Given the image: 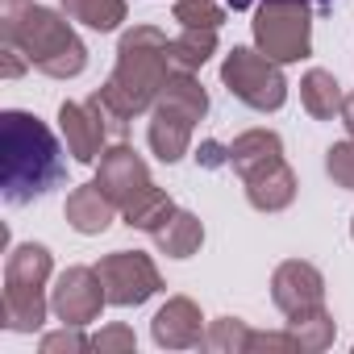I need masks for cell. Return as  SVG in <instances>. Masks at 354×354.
<instances>
[{
	"instance_id": "6da1fadb",
	"label": "cell",
	"mask_w": 354,
	"mask_h": 354,
	"mask_svg": "<svg viewBox=\"0 0 354 354\" xmlns=\"http://www.w3.org/2000/svg\"><path fill=\"white\" fill-rule=\"evenodd\" d=\"M175 63H171V38L154 26H133L121 34L117 42V67L109 75V84L100 92L88 96V104L100 113L109 142H125L129 138V121L146 109H154L162 84L171 80Z\"/></svg>"
},
{
	"instance_id": "7a4b0ae2",
	"label": "cell",
	"mask_w": 354,
	"mask_h": 354,
	"mask_svg": "<svg viewBox=\"0 0 354 354\" xmlns=\"http://www.w3.org/2000/svg\"><path fill=\"white\" fill-rule=\"evenodd\" d=\"M67 162L55 133L21 109L0 113V192L5 205H34L63 184Z\"/></svg>"
},
{
	"instance_id": "3957f363",
	"label": "cell",
	"mask_w": 354,
	"mask_h": 354,
	"mask_svg": "<svg viewBox=\"0 0 354 354\" xmlns=\"http://www.w3.org/2000/svg\"><path fill=\"white\" fill-rule=\"evenodd\" d=\"M0 34H5V42L21 46L30 67H38L50 80H75L88 67V46L80 42L71 21L46 5L13 0L0 17Z\"/></svg>"
},
{
	"instance_id": "277c9868",
	"label": "cell",
	"mask_w": 354,
	"mask_h": 354,
	"mask_svg": "<svg viewBox=\"0 0 354 354\" xmlns=\"http://www.w3.org/2000/svg\"><path fill=\"white\" fill-rule=\"evenodd\" d=\"M205 113H209V92L201 88V80L192 71H171V80L162 84V92L150 109V129H146L150 150L162 162H180L188 154L192 129Z\"/></svg>"
},
{
	"instance_id": "5b68a950",
	"label": "cell",
	"mask_w": 354,
	"mask_h": 354,
	"mask_svg": "<svg viewBox=\"0 0 354 354\" xmlns=\"http://www.w3.org/2000/svg\"><path fill=\"white\" fill-rule=\"evenodd\" d=\"M250 30H254L259 50L275 63H300L313 50L308 0H259Z\"/></svg>"
},
{
	"instance_id": "8992f818",
	"label": "cell",
	"mask_w": 354,
	"mask_h": 354,
	"mask_svg": "<svg viewBox=\"0 0 354 354\" xmlns=\"http://www.w3.org/2000/svg\"><path fill=\"white\" fill-rule=\"evenodd\" d=\"M283 63L267 59L263 50H250V46H234L221 63V84L230 88L234 100H242L246 109L254 113H275L283 109L288 100V80L279 71Z\"/></svg>"
},
{
	"instance_id": "52a82bcc",
	"label": "cell",
	"mask_w": 354,
	"mask_h": 354,
	"mask_svg": "<svg viewBox=\"0 0 354 354\" xmlns=\"http://www.w3.org/2000/svg\"><path fill=\"white\" fill-rule=\"evenodd\" d=\"M96 275L104 283L109 304H117V308H138V304H146L162 288L158 267L142 250H113V254H104L96 263Z\"/></svg>"
},
{
	"instance_id": "ba28073f",
	"label": "cell",
	"mask_w": 354,
	"mask_h": 354,
	"mask_svg": "<svg viewBox=\"0 0 354 354\" xmlns=\"http://www.w3.org/2000/svg\"><path fill=\"white\" fill-rule=\"evenodd\" d=\"M109 304L104 296V283L96 275V267H67L59 279H55V292H50V313L63 321V325H92L100 317V308Z\"/></svg>"
},
{
	"instance_id": "9c48e42d",
	"label": "cell",
	"mask_w": 354,
	"mask_h": 354,
	"mask_svg": "<svg viewBox=\"0 0 354 354\" xmlns=\"http://www.w3.org/2000/svg\"><path fill=\"white\" fill-rule=\"evenodd\" d=\"M96 184H100V192L125 213V209L150 188V167H146V158H142L129 142H113V146L100 154Z\"/></svg>"
},
{
	"instance_id": "30bf717a",
	"label": "cell",
	"mask_w": 354,
	"mask_h": 354,
	"mask_svg": "<svg viewBox=\"0 0 354 354\" xmlns=\"http://www.w3.org/2000/svg\"><path fill=\"white\" fill-rule=\"evenodd\" d=\"M271 300L283 317L317 313V308H325V275L304 259H288L271 275Z\"/></svg>"
},
{
	"instance_id": "8fae6325",
	"label": "cell",
	"mask_w": 354,
	"mask_h": 354,
	"mask_svg": "<svg viewBox=\"0 0 354 354\" xmlns=\"http://www.w3.org/2000/svg\"><path fill=\"white\" fill-rule=\"evenodd\" d=\"M59 129L67 138V154L75 162H96L104 154V142H109V129L100 121V113L88 104V100H63L59 109Z\"/></svg>"
},
{
	"instance_id": "7c38bea8",
	"label": "cell",
	"mask_w": 354,
	"mask_h": 354,
	"mask_svg": "<svg viewBox=\"0 0 354 354\" xmlns=\"http://www.w3.org/2000/svg\"><path fill=\"white\" fill-rule=\"evenodd\" d=\"M201 321H205V317H201V308H196L188 296H171V300L154 313L150 333H154V342H158L162 350H192V346L205 342V325H201Z\"/></svg>"
},
{
	"instance_id": "4fadbf2b",
	"label": "cell",
	"mask_w": 354,
	"mask_h": 354,
	"mask_svg": "<svg viewBox=\"0 0 354 354\" xmlns=\"http://www.w3.org/2000/svg\"><path fill=\"white\" fill-rule=\"evenodd\" d=\"M242 184H246V201L259 213H279V209H288L296 201V171L283 158L263 167V171H254V175H246Z\"/></svg>"
},
{
	"instance_id": "5bb4252c",
	"label": "cell",
	"mask_w": 354,
	"mask_h": 354,
	"mask_svg": "<svg viewBox=\"0 0 354 354\" xmlns=\"http://www.w3.org/2000/svg\"><path fill=\"white\" fill-rule=\"evenodd\" d=\"M63 213H67V225H71L75 234H88V238H92V234H104L121 209H117V205L100 192V184L92 180V184L71 188V196H67Z\"/></svg>"
},
{
	"instance_id": "9a60e30c",
	"label": "cell",
	"mask_w": 354,
	"mask_h": 354,
	"mask_svg": "<svg viewBox=\"0 0 354 354\" xmlns=\"http://www.w3.org/2000/svg\"><path fill=\"white\" fill-rule=\"evenodd\" d=\"M50 267H55V259H50L46 246L21 242V246H13L9 259H5V288H13V292H46Z\"/></svg>"
},
{
	"instance_id": "2e32d148",
	"label": "cell",
	"mask_w": 354,
	"mask_h": 354,
	"mask_svg": "<svg viewBox=\"0 0 354 354\" xmlns=\"http://www.w3.org/2000/svg\"><path fill=\"white\" fill-rule=\"evenodd\" d=\"M279 158H283V142H279L275 129H246L230 142V167L242 180L263 171V167H271V162H279Z\"/></svg>"
},
{
	"instance_id": "e0dca14e",
	"label": "cell",
	"mask_w": 354,
	"mask_h": 354,
	"mask_svg": "<svg viewBox=\"0 0 354 354\" xmlns=\"http://www.w3.org/2000/svg\"><path fill=\"white\" fill-rule=\"evenodd\" d=\"M46 313H50L46 292H13V288H5V296H0V325L13 329V333L42 329Z\"/></svg>"
},
{
	"instance_id": "ac0fdd59",
	"label": "cell",
	"mask_w": 354,
	"mask_h": 354,
	"mask_svg": "<svg viewBox=\"0 0 354 354\" xmlns=\"http://www.w3.org/2000/svg\"><path fill=\"white\" fill-rule=\"evenodd\" d=\"M150 238L158 242V250H162L167 259H192V254L201 250V242H205V225H201L196 213L175 209L171 221H167L158 234H150Z\"/></svg>"
},
{
	"instance_id": "d6986e66",
	"label": "cell",
	"mask_w": 354,
	"mask_h": 354,
	"mask_svg": "<svg viewBox=\"0 0 354 354\" xmlns=\"http://www.w3.org/2000/svg\"><path fill=\"white\" fill-rule=\"evenodd\" d=\"M300 100H304V109H308V117H317V121H329V117H337L342 113V88H337V80L329 75V71H321V67H313L304 80H300Z\"/></svg>"
},
{
	"instance_id": "ffe728a7",
	"label": "cell",
	"mask_w": 354,
	"mask_h": 354,
	"mask_svg": "<svg viewBox=\"0 0 354 354\" xmlns=\"http://www.w3.org/2000/svg\"><path fill=\"white\" fill-rule=\"evenodd\" d=\"M213 55H217V30L184 26L180 38H171V63H175V71H201Z\"/></svg>"
},
{
	"instance_id": "44dd1931",
	"label": "cell",
	"mask_w": 354,
	"mask_h": 354,
	"mask_svg": "<svg viewBox=\"0 0 354 354\" xmlns=\"http://www.w3.org/2000/svg\"><path fill=\"white\" fill-rule=\"evenodd\" d=\"M171 213H175V201L162 192V188H146L129 209H125V225L129 230H142V234H158L167 221H171Z\"/></svg>"
},
{
	"instance_id": "7402d4cb",
	"label": "cell",
	"mask_w": 354,
	"mask_h": 354,
	"mask_svg": "<svg viewBox=\"0 0 354 354\" xmlns=\"http://www.w3.org/2000/svg\"><path fill=\"white\" fill-rule=\"evenodd\" d=\"M63 13L88 30L113 34L125 21V0H63Z\"/></svg>"
},
{
	"instance_id": "603a6c76",
	"label": "cell",
	"mask_w": 354,
	"mask_h": 354,
	"mask_svg": "<svg viewBox=\"0 0 354 354\" xmlns=\"http://www.w3.org/2000/svg\"><path fill=\"white\" fill-rule=\"evenodd\" d=\"M201 350H209V354H246V350H250V329H246V321H238V317H217V321H209Z\"/></svg>"
},
{
	"instance_id": "cb8c5ba5",
	"label": "cell",
	"mask_w": 354,
	"mask_h": 354,
	"mask_svg": "<svg viewBox=\"0 0 354 354\" xmlns=\"http://www.w3.org/2000/svg\"><path fill=\"white\" fill-rule=\"evenodd\" d=\"M288 329L300 337V346H304L308 354L329 350V346H333V333H337L329 308H317V313H304V317H288Z\"/></svg>"
},
{
	"instance_id": "d4e9b609",
	"label": "cell",
	"mask_w": 354,
	"mask_h": 354,
	"mask_svg": "<svg viewBox=\"0 0 354 354\" xmlns=\"http://www.w3.org/2000/svg\"><path fill=\"white\" fill-rule=\"evenodd\" d=\"M175 21L196 26V30H217L225 21V9L217 0H175Z\"/></svg>"
},
{
	"instance_id": "484cf974",
	"label": "cell",
	"mask_w": 354,
	"mask_h": 354,
	"mask_svg": "<svg viewBox=\"0 0 354 354\" xmlns=\"http://www.w3.org/2000/svg\"><path fill=\"white\" fill-rule=\"evenodd\" d=\"M325 171H329V180L346 192H354V138L350 142H333L325 150Z\"/></svg>"
},
{
	"instance_id": "4316f807",
	"label": "cell",
	"mask_w": 354,
	"mask_h": 354,
	"mask_svg": "<svg viewBox=\"0 0 354 354\" xmlns=\"http://www.w3.org/2000/svg\"><path fill=\"white\" fill-rule=\"evenodd\" d=\"M42 354H80V350H92V337L80 333V325H63L59 333H46L38 342Z\"/></svg>"
},
{
	"instance_id": "83f0119b",
	"label": "cell",
	"mask_w": 354,
	"mask_h": 354,
	"mask_svg": "<svg viewBox=\"0 0 354 354\" xmlns=\"http://www.w3.org/2000/svg\"><path fill=\"white\" fill-rule=\"evenodd\" d=\"M133 346H138V337H133L129 325H104L92 337V350H100V354H129Z\"/></svg>"
},
{
	"instance_id": "f1b7e54d",
	"label": "cell",
	"mask_w": 354,
	"mask_h": 354,
	"mask_svg": "<svg viewBox=\"0 0 354 354\" xmlns=\"http://www.w3.org/2000/svg\"><path fill=\"white\" fill-rule=\"evenodd\" d=\"M304 354V346H300V337L288 329V333H250V350L246 354Z\"/></svg>"
},
{
	"instance_id": "f546056e",
	"label": "cell",
	"mask_w": 354,
	"mask_h": 354,
	"mask_svg": "<svg viewBox=\"0 0 354 354\" xmlns=\"http://www.w3.org/2000/svg\"><path fill=\"white\" fill-rule=\"evenodd\" d=\"M0 55H5V67H0V71H5V80H17V75H26L30 59H26V50H21V46L5 42V50H0Z\"/></svg>"
},
{
	"instance_id": "4dcf8cb0",
	"label": "cell",
	"mask_w": 354,
	"mask_h": 354,
	"mask_svg": "<svg viewBox=\"0 0 354 354\" xmlns=\"http://www.w3.org/2000/svg\"><path fill=\"white\" fill-rule=\"evenodd\" d=\"M196 158H201V167H221V162H230V146H217V142H205Z\"/></svg>"
},
{
	"instance_id": "1f68e13d",
	"label": "cell",
	"mask_w": 354,
	"mask_h": 354,
	"mask_svg": "<svg viewBox=\"0 0 354 354\" xmlns=\"http://www.w3.org/2000/svg\"><path fill=\"white\" fill-rule=\"evenodd\" d=\"M342 121H346V129H350V138H354V92L342 100Z\"/></svg>"
},
{
	"instance_id": "d6a6232c",
	"label": "cell",
	"mask_w": 354,
	"mask_h": 354,
	"mask_svg": "<svg viewBox=\"0 0 354 354\" xmlns=\"http://www.w3.org/2000/svg\"><path fill=\"white\" fill-rule=\"evenodd\" d=\"M259 0H230V9L238 13V9H254ZM308 5H333V0H308Z\"/></svg>"
},
{
	"instance_id": "836d02e7",
	"label": "cell",
	"mask_w": 354,
	"mask_h": 354,
	"mask_svg": "<svg viewBox=\"0 0 354 354\" xmlns=\"http://www.w3.org/2000/svg\"><path fill=\"white\" fill-rule=\"evenodd\" d=\"M350 238H354V221H350Z\"/></svg>"
},
{
	"instance_id": "e575fe53",
	"label": "cell",
	"mask_w": 354,
	"mask_h": 354,
	"mask_svg": "<svg viewBox=\"0 0 354 354\" xmlns=\"http://www.w3.org/2000/svg\"><path fill=\"white\" fill-rule=\"evenodd\" d=\"M9 5H13V0H9Z\"/></svg>"
}]
</instances>
